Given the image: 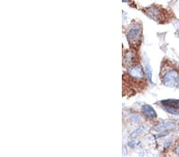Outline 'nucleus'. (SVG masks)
<instances>
[{
    "mask_svg": "<svg viewBox=\"0 0 179 157\" xmlns=\"http://www.w3.org/2000/svg\"><path fill=\"white\" fill-rule=\"evenodd\" d=\"M145 72H146V75H147V77L148 81L151 83H153L152 82V69H151V66L149 64H146L145 67Z\"/></svg>",
    "mask_w": 179,
    "mask_h": 157,
    "instance_id": "9d476101",
    "label": "nucleus"
},
{
    "mask_svg": "<svg viewBox=\"0 0 179 157\" xmlns=\"http://www.w3.org/2000/svg\"><path fill=\"white\" fill-rule=\"evenodd\" d=\"M123 2H127V0H123Z\"/></svg>",
    "mask_w": 179,
    "mask_h": 157,
    "instance_id": "f8f14e48",
    "label": "nucleus"
},
{
    "mask_svg": "<svg viewBox=\"0 0 179 157\" xmlns=\"http://www.w3.org/2000/svg\"><path fill=\"white\" fill-rule=\"evenodd\" d=\"M162 107L163 108L166 112L170 114L173 115H179V109H176V108L170 107V106H164V105H162Z\"/></svg>",
    "mask_w": 179,
    "mask_h": 157,
    "instance_id": "1a4fd4ad",
    "label": "nucleus"
},
{
    "mask_svg": "<svg viewBox=\"0 0 179 157\" xmlns=\"http://www.w3.org/2000/svg\"><path fill=\"white\" fill-rule=\"evenodd\" d=\"M161 105L164 106L179 109V99H165L161 101Z\"/></svg>",
    "mask_w": 179,
    "mask_h": 157,
    "instance_id": "6e6552de",
    "label": "nucleus"
},
{
    "mask_svg": "<svg viewBox=\"0 0 179 157\" xmlns=\"http://www.w3.org/2000/svg\"><path fill=\"white\" fill-rule=\"evenodd\" d=\"M177 127V125L176 122L173 121H166L164 122H160L159 124L156 125L154 127V130L157 132H161V133H166L167 131L176 130Z\"/></svg>",
    "mask_w": 179,
    "mask_h": 157,
    "instance_id": "7ed1b4c3",
    "label": "nucleus"
},
{
    "mask_svg": "<svg viewBox=\"0 0 179 157\" xmlns=\"http://www.w3.org/2000/svg\"><path fill=\"white\" fill-rule=\"evenodd\" d=\"M147 16H149L151 19H154L155 21L160 22L162 20V11L160 8H157L156 6H152L147 9Z\"/></svg>",
    "mask_w": 179,
    "mask_h": 157,
    "instance_id": "39448f33",
    "label": "nucleus"
},
{
    "mask_svg": "<svg viewBox=\"0 0 179 157\" xmlns=\"http://www.w3.org/2000/svg\"><path fill=\"white\" fill-rule=\"evenodd\" d=\"M176 153H177V156L179 157V144H178V145H177V148H176Z\"/></svg>",
    "mask_w": 179,
    "mask_h": 157,
    "instance_id": "9b49d317",
    "label": "nucleus"
},
{
    "mask_svg": "<svg viewBox=\"0 0 179 157\" xmlns=\"http://www.w3.org/2000/svg\"><path fill=\"white\" fill-rule=\"evenodd\" d=\"M127 38L129 44L132 48H138L142 41V26L136 23L131 26L127 33Z\"/></svg>",
    "mask_w": 179,
    "mask_h": 157,
    "instance_id": "f257e3e1",
    "label": "nucleus"
},
{
    "mask_svg": "<svg viewBox=\"0 0 179 157\" xmlns=\"http://www.w3.org/2000/svg\"><path fill=\"white\" fill-rule=\"evenodd\" d=\"M162 83L166 87H178L179 73L173 69L166 71L162 76Z\"/></svg>",
    "mask_w": 179,
    "mask_h": 157,
    "instance_id": "f03ea898",
    "label": "nucleus"
},
{
    "mask_svg": "<svg viewBox=\"0 0 179 157\" xmlns=\"http://www.w3.org/2000/svg\"><path fill=\"white\" fill-rule=\"evenodd\" d=\"M142 110L143 114L145 115L147 118L151 119H155L157 118V113L151 105H148V104H145L142 106Z\"/></svg>",
    "mask_w": 179,
    "mask_h": 157,
    "instance_id": "423d86ee",
    "label": "nucleus"
},
{
    "mask_svg": "<svg viewBox=\"0 0 179 157\" xmlns=\"http://www.w3.org/2000/svg\"><path fill=\"white\" fill-rule=\"evenodd\" d=\"M134 62V54L132 52H126L123 57V64L126 66L130 67L132 66V64Z\"/></svg>",
    "mask_w": 179,
    "mask_h": 157,
    "instance_id": "0eeeda50",
    "label": "nucleus"
},
{
    "mask_svg": "<svg viewBox=\"0 0 179 157\" xmlns=\"http://www.w3.org/2000/svg\"><path fill=\"white\" fill-rule=\"evenodd\" d=\"M128 74L129 76H131L132 79H134V80H143L145 72H144L143 69L141 65L134 64L129 68Z\"/></svg>",
    "mask_w": 179,
    "mask_h": 157,
    "instance_id": "20e7f679",
    "label": "nucleus"
}]
</instances>
